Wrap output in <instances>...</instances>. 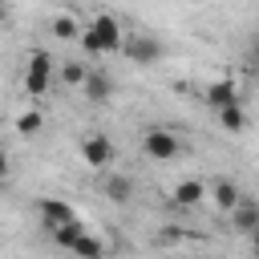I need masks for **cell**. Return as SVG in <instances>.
Here are the masks:
<instances>
[{
    "label": "cell",
    "instance_id": "9",
    "mask_svg": "<svg viewBox=\"0 0 259 259\" xmlns=\"http://www.w3.org/2000/svg\"><path fill=\"white\" fill-rule=\"evenodd\" d=\"M202 97H206V105H210V109H223V105H235V101H239V89H235V81H227V77H223V81H210Z\"/></svg>",
    "mask_w": 259,
    "mask_h": 259
},
{
    "label": "cell",
    "instance_id": "15",
    "mask_svg": "<svg viewBox=\"0 0 259 259\" xmlns=\"http://www.w3.org/2000/svg\"><path fill=\"white\" fill-rule=\"evenodd\" d=\"M69 251H73L77 259H105V243H101V239H93L89 231H85V235H81V239H77Z\"/></svg>",
    "mask_w": 259,
    "mask_h": 259
},
{
    "label": "cell",
    "instance_id": "18",
    "mask_svg": "<svg viewBox=\"0 0 259 259\" xmlns=\"http://www.w3.org/2000/svg\"><path fill=\"white\" fill-rule=\"evenodd\" d=\"M85 73H89V69H85L81 61H65V65H61V81H65V85H81Z\"/></svg>",
    "mask_w": 259,
    "mask_h": 259
},
{
    "label": "cell",
    "instance_id": "13",
    "mask_svg": "<svg viewBox=\"0 0 259 259\" xmlns=\"http://www.w3.org/2000/svg\"><path fill=\"white\" fill-rule=\"evenodd\" d=\"M105 194H109V202H130L134 198V178H125V174H113V178H105Z\"/></svg>",
    "mask_w": 259,
    "mask_h": 259
},
{
    "label": "cell",
    "instance_id": "10",
    "mask_svg": "<svg viewBox=\"0 0 259 259\" xmlns=\"http://www.w3.org/2000/svg\"><path fill=\"white\" fill-rule=\"evenodd\" d=\"M202 198H206V182H198V178H182L174 186V206H198Z\"/></svg>",
    "mask_w": 259,
    "mask_h": 259
},
{
    "label": "cell",
    "instance_id": "14",
    "mask_svg": "<svg viewBox=\"0 0 259 259\" xmlns=\"http://www.w3.org/2000/svg\"><path fill=\"white\" fill-rule=\"evenodd\" d=\"M219 121H223L227 134H243V130H247V113H243L239 101H235V105H223V109H219Z\"/></svg>",
    "mask_w": 259,
    "mask_h": 259
},
{
    "label": "cell",
    "instance_id": "16",
    "mask_svg": "<svg viewBox=\"0 0 259 259\" xmlns=\"http://www.w3.org/2000/svg\"><path fill=\"white\" fill-rule=\"evenodd\" d=\"M53 36H57V40H77V36H81V24H77V16L61 12V16L53 20Z\"/></svg>",
    "mask_w": 259,
    "mask_h": 259
},
{
    "label": "cell",
    "instance_id": "3",
    "mask_svg": "<svg viewBox=\"0 0 259 259\" xmlns=\"http://www.w3.org/2000/svg\"><path fill=\"white\" fill-rule=\"evenodd\" d=\"M49 81H53V57L45 49L28 53V69H24V89L28 97H45L49 93Z\"/></svg>",
    "mask_w": 259,
    "mask_h": 259
},
{
    "label": "cell",
    "instance_id": "8",
    "mask_svg": "<svg viewBox=\"0 0 259 259\" xmlns=\"http://www.w3.org/2000/svg\"><path fill=\"white\" fill-rule=\"evenodd\" d=\"M227 214H231V227H235L239 235H251V231L259 227V202H251V198H239L235 210H227Z\"/></svg>",
    "mask_w": 259,
    "mask_h": 259
},
{
    "label": "cell",
    "instance_id": "20",
    "mask_svg": "<svg viewBox=\"0 0 259 259\" xmlns=\"http://www.w3.org/2000/svg\"><path fill=\"white\" fill-rule=\"evenodd\" d=\"M4 174H8V154L0 150V178H4Z\"/></svg>",
    "mask_w": 259,
    "mask_h": 259
},
{
    "label": "cell",
    "instance_id": "5",
    "mask_svg": "<svg viewBox=\"0 0 259 259\" xmlns=\"http://www.w3.org/2000/svg\"><path fill=\"white\" fill-rule=\"evenodd\" d=\"M81 158H85V166L105 170V166L113 162V142H109L105 134H89V138L81 142Z\"/></svg>",
    "mask_w": 259,
    "mask_h": 259
},
{
    "label": "cell",
    "instance_id": "12",
    "mask_svg": "<svg viewBox=\"0 0 259 259\" xmlns=\"http://www.w3.org/2000/svg\"><path fill=\"white\" fill-rule=\"evenodd\" d=\"M49 235H53V243H57V247H65V251H69V247L85 235V223H81V219H69V223H61V227H53Z\"/></svg>",
    "mask_w": 259,
    "mask_h": 259
},
{
    "label": "cell",
    "instance_id": "19",
    "mask_svg": "<svg viewBox=\"0 0 259 259\" xmlns=\"http://www.w3.org/2000/svg\"><path fill=\"white\" fill-rule=\"evenodd\" d=\"M247 239H251V247H255V255H259V227H255V231H251Z\"/></svg>",
    "mask_w": 259,
    "mask_h": 259
},
{
    "label": "cell",
    "instance_id": "4",
    "mask_svg": "<svg viewBox=\"0 0 259 259\" xmlns=\"http://www.w3.org/2000/svg\"><path fill=\"white\" fill-rule=\"evenodd\" d=\"M142 150H146V158H154V162H174V158H178V138H174V130H166V125H150V130L142 134Z\"/></svg>",
    "mask_w": 259,
    "mask_h": 259
},
{
    "label": "cell",
    "instance_id": "7",
    "mask_svg": "<svg viewBox=\"0 0 259 259\" xmlns=\"http://www.w3.org/2000/svg\"><path fill=\"white\" fill-rule=\"evenodd\" d=\"M36 214H40V223H45L49 231L61 227V223H69V219H77L73 206H69L65 198H40V202H36Z\"/></svg>",
    "mask_w": 259,
    "mask_h": 259
},
{
    "label": "cell",
    "instance_id": "2",
    "mask_svg": "<svg viewBox=\"0 0 259 259\" xmlns=\"http://www.w3.org/2000/svg\"><path fill=\"white\" fill-rule=\"evenodd\" d=\"M121 53L130 57V65L146 69V65H158L166 49H162V40H158V36H150V32H130V36L121 40Z\"/></svg>",
    "mask_w": 259,
    "mask_h": 259
},
{
    "label": "cell",
    "instance_id": "6",
    "mask_svg": "<svg viewBox=\"0 0 259 259\" xmlns=\"http://www.w3.org/2000/svg\"><path fill=\"white\" fill-rule=\"evenodd\" d=\"M81 93H85V101H93V105L109 101V97H113V81H109V73H105V69H89L85 81H81Z\"/></svg>",
    "mask_w": 259,
    "mask_h": 259
},
{
    "label": "cell",
    "instance_id": "1",
    "mask_svg": "<svg viewBox=\"0 0 259 259\" xmlns=\"http://www.w3.org/2000/svg\"><path fill=\"white\" fill-rule=\"evenodd\" d=\"M121 40H125V32H121V24H117L109 12L93 16V20L81 28V45H85V53H89V57H101V53H117V49H121Z\"/></svg>",
    "mask_w": 259,
    "mask_h": 259
},
{
    "label": "cell",
    "instance_id": "11",
    "mask_svg": "<svg viewBox=\"0 0 259 259\" xmlns=\"http://www.w3.org/2000/svg\"><path fill=\"white\" fill-rule=\"evenodd\" d=\"M206 194L214 198V206H219L223 214H227V210H235V202L243 198V194H239V186H235V182H227V178H223V182H214V186H210Z\"/></svg>",
    "mask_w": 259,
    "mask_h": 259
},
{
    "label": "cell",
    "instance_id": "21",
    "mask_svg": "<svg viewBox=\"0 0 259 259\" xmlns=\"http://www.w3.org/2000/svg\"><path fill=\"white\" fill-rule=\"evenodd\" d=\"M8 20V0H0V24Z\"/></svg>",
    "mask_w": 259,
    "mask_h": 259
},
{
    "label": "cell",
    "instance_id": "17",
    "mask_svg": "<svg viewBox=\"0 0 259 259\" xmlns=\"http://www.w3.org/2000/svg\"><path fill=\"white\" fill-rule=\"evenodd\" d=\"M40 125H45V117H40L36 109H24V113L16 117V134H24V138H32V134H40Z\"/></svg>",
    "mask_w": 259,
    "mask_h": 259
}]
</instances>
